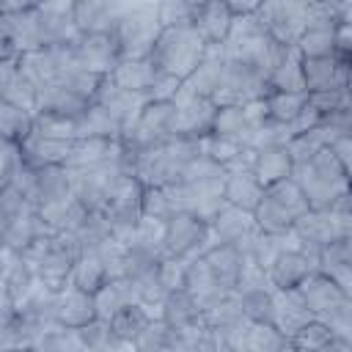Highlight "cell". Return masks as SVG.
I'll list each match as a JSON object with an SVG mask.
<instances>
[{
	"label": "cell",
	"mask_w": 352,
	"mask_h": 352,
	"mask_svg": "<svg viewBox=\"0 0 352 352\" xmlns=\"http://www.w3.org/2000/svg\"><path fill=\"white\" fill-rule=\"evenodd\" d=\"M338 25H352V3H338Z\"/></svg>",
	"instance_id": "obj_46"
},
{
	"label": "cell",
	"mask_w": 352,
	"mask_h": 352,
	"mask_svg": "<svg viewBox=\"0 0 352 352\" xmlns=\"http://www.w3.org/2000/svg\"><path fill=\"white\" fill-rule=\"evenodd\" d=\"M311 272H319L314 261L300 250H280L270 267V280L275 289H297Z\"/></svg>",
	"instance_id": "obj_13"
},
{
	"label": "cell",
	"mask_w": 352,
	"mask_h": 352,
	"mask_svg": "<svg viewBox=\"0 0 352 352\" xmlns=\"http://www.w3.org/2000/svg\"><path fill=\"white\" fill-rule=\"evenodd\" d=\"M176 132L184 138H204L212 132L214 126V116L217 107L212 104V99L195 96L192 91L182 88V94L176 96Z\"/></svg>",
	"instance_id": "obj_6"
},
{
	"label": "cell",
	"mask_w": 352,
	"mask_h": 352,
	"mask_svg": "<svg viewBox=\"0 0 352 352\" xmlns=\"http://www.w3.org/2000/svg\"><path fill=\"white\" fill-rule=\"evenodd\" d=\"M107 280H110V275H107V270H104V264L99 261L96 253L80 256L74 270H72V278H69L72 286H77V289H82L88 294H96Z\"/></svg>",
	"instance_id": "obj_25"
},
{
	"label": "cell",
	"mask_w": 352,
	"mask_h": 352,
	"mask_svg": "<svg viewBox=\"0 0 352 352\" xmlns=\"http://www.w3.org/2000/svg\"><path fill=\"white\" fill-rule=\"evenodd\" d=\"M162 322H168L173 330H187V327L204 324L198 300L187 289H173L162 302Z\"/></svg>",
	"instance_id": "obj_20"
},
{
	"label": "cell",
	"mask_w": 352,
	"mask_h": 352,
	"mask_svg": "<svg viewBox=\"0 0 352 352\" xmlns=\"http://www.w3.org/2000/svg\"><path fill=\"white\" fill-rule=\"evenodd\" d=\"M173 341H176V330L162 319H151L146 330L135 338V346L138 352H165L173 346Z\"/></svg>",
	"instance_id": "obj_32"
},
{
	"label": "cell",
	"mask_w": 352,
	"mask_h": 352,
	"mask_svg": "<svg viewBox=\"0 0 352 352\" xmlns=\"http://www.w3.org/2000/svg\"><path fill=\"white\" fill-rule=\"evenodd\" d=\"M275 289H258V292H248L242 294V314L248 322L256 324H272L275 319V300H272Z\"/></svg>",
	"instance_id": "obj_31"
},
{
	"label": "cell",
	"mask_w": 352,
	"mask_h": 352,
	"mask_svg": "<svg viewBox=\"0 0 352 352\" xmlns=\"http://www.w3.org/2000/svg\"><path fill=\"white\" fill-rule=\"evenodd\" d=\"M231 11L228 3H195L192 28L204 36L206 44H223L231 33Z\"/></svg>",
	"instance_id": "obj_14"
},
{
	"label": "cell",
	"mask_w": 352,
	"mask_h": 352,
	"mask_svg": "<svg viewBox=\"0 0 352 352\" xmlns=\"http://www.w3.org/2000/svg\"><path fill=\"white\" fill-rule=\"evenodd\" d=\"M248 126H250V121H248V116H245V107H242V104H234V107H220V110H217L212 132H214V135H223V138H234V140L242 143Z\"/></svg>",
	"instance_id": "obj_36"
},
{
	"label": "cell",
	"mask_w": 352,
	"mask_h": 352,
	"mask_svg": "<svg viewBox=\"0 0 352 352\" xmlns=\"http://www.w3.org/2000/svg\"><path fill=\"white\" fill-rule=\"evenodd\" d=\"M36 118L33 113L28 110H19V107H11V104H3L0 107V129H3V140H11V143H25L36 126Z\"/></svg>",
	"instance_id": "obj_26"
},
{
	"label": "cell",
	"mask_w": 352,
	"mask_h": 352,
	"mask_svg": "<svg viewBox=\"0 0 352 352\" xmlns=\"http://www.w3.org/2000/svg\"><path fill=\"white\" fill-rule=\"evenodd\" d=\"M206 264H209V272L212 278L217 280V286L223 292H234L236 283H239V272H242V253L234 248V245H214L206 256Z\"/></svg>",
	"instance_id": "obj_18"
},
{
	"label": "cell",
	"mask_w": 352,
	"mask_h": 352,
	"mask_svg": "<svg viewBox=\"0 0 352 352\" xmlns=\"http://www.w3.org/2000/svg\"><path fill=\"white\" fill-rule=\"evenodd\" d=\"M72 47H74L77 63L102 77H110L113 69L124 60L116 33H82Z\"/></svg>",
	"instance_id": "obj_5"
},
{
	"label": "cell",
	"mask_w": 352,
	"mask_h": 352,
	"mask_svg": "<svg viewBox=\"0 0 352 352\" xmlns=\"http://www.w3.org/2000/svg\"><path fill=\"white\" fill-rule=\"evenodd\" d=\"M157 272H160V280L165 283V289H168V292H173V289H184V278H187V258L165 256V258L157 264Z\"/></svg>",
	"instance_id": "obj_43"
},
{
	"label": "cell",
	"mask_w": 352,
	"mask_h": 352,
	"mask_svg": "<svg viewBox=\"0 0 352 352\" xmlns=\"http://www.w3.org/2000/svg\"><path fill=\"white\" fill-rule=\"evenodd\" d=\"M272 300H275V319H272V324L286 338H294L305 324H311L316 319L311 314V308L305 305V300L300 297L297 289H275Z\"/></svg>",
	"instance_id": "obj_7"
},
{
	"label": "cell",
	"mask_w": 352,
	"mask_h": 352,
	"mask_svg": "<svg viewBox=\"0 0 352 352\" xmlns=\"http://www.w3.org/2000/svg\"><path fill=\"white\" fill-rule=\"evenodd\" d=\"M267 187L253 176V173H228L226 179V204L239 206L245 212H256L258 204L264 201Z\"/></svg>",
	"instance_id": "obj_22"
},
{
	"label": "cell",
	"mask_w": 352,
	"mask_h": 352,
	"mask_svg": "<svg viewBox=\"0 0 352 352\" xmlns=\"http://www.w3.org/2000/svg\"><path fill=\"white\" fill-rule=\"evenodd\" d=\"M96 316L110 322L121 308H129V305H138V289H135V280L132 278H116V280H107L96 294Z\"/></svg>",
	"instance_id": "obj_17"
},
{
	"label": "cell",
	"mask_w": 352,
	"mask_h": 352,
	"mask_svg": "<svg viewBox=\"0 0 352 352\" xmlns=\"http://www.w3.org/2000/svg\"><path fill=\"white\" fill-rule=\"evenodd\" d=\"M151 322L148 311L143 305H129V308H121L113 319H110V330L118 341H132L146 330V324Z\"/></svg>",
	"instance_id": "obj_28"
},
{
	"label": "cell",
	"mask_w": 352,
	"mask_h": 352,
	"mask_svg": "<svg viewBox=\"0 0 352 352\" xmlns=\"http://www.w3.org/2000/svg\"><path fill=\"white\" fill-rule=\"evenodd\" d=\"M154 77H157V66H154L151 58L121 60V63L113 69V74H110V80H113L118 88H124V91H135V94H148Z\"/></svg>",
	"instance_id": "obj_23"
},
{
	"label": "cell",
	"mask_w": 352,
	"mask_h": 352,
	"mask_svg": "<svg viewBox=\"0 0 352 352\" xmlns=\"http://www.w3.org/2000/svg\"><path fill=\"white\" fill-rule=\"evenodd\" d=\"M270 88H272V94H308L305 74H302V55L297 47H289L283 60L272 69Z\"/></svg>",
	"instance_id": "obj_21"
},
{
	"label": "cell",
	"mask_w": 352,
	"mask_h": 352,
	"mask_svg": "<svg viewBox=\"0 0 352 352\" xmlns=\"http://www.w3.org/2000/svg\"><path fill=\"white\" fill-rule=\"evenodd\" d=\"M182 88H184V80L182 77L157 72V77H154V82L148 88V102H176V96L182 94Z\"/></svg>",
	"instance_id": "obj_42"
},
{
	"label": "cell",
	"mask_w": 352,
	"mask_h": 352,
	"mask_svg": "<svg viewBox=\"0 0 352 352\" xmlns=\"http://www.w3.org/2000/svg\"><path fill=\"white\" fill-rule=\"evenodd\" d=\"M330 148H333L336 160L341 162V168H344L346 179L352 182V138H341V140H336Z\"/></svg>",
	"instance_id": "obj_45"
},
{
	"label": "cell",
	"mask_w": 352,
	"mask_h": 352,
	"mask_svg": "<svg viewBox=\"0 0 352 352\" xmlns=\"http://www.w3.org/2000/svg\"><path fill=\"white\" fill-rule=\"evenodd\" d=\"M333 341H336L333 330H330L324 322L314 319V322L305 324L294 338H289V346H294L297 352H322V349L330 346Z\"/></svg>",
	"instance_id": "obj_34"
},
{
	"label": "cell",
	"mask_w": 352,
	"mask_h": 352,
	"mask_svg": "<svg viewBox=\"0 0 352 352\" xmlns=\"http://www.w3.org/2000/svg\"><path fill=\"white\" fill-rule=\"evenodd\" d=\"M209 228L214 231V236H217L220 245H236L239 239H245V236H248L253 228H258V226H256L253 212H245V209H239V206L226 204V206L217 212V217L209 223Z\"/></svg>",
	"instance_id": "obj_16"
},
{
	"label": "cell",
	"mask_w": 352,
	"mask_h": 352,
	"mask_svg": "<svg viewBox=\"0 0 352 352\" xmlns=\"http://www.w3.org/2000/svg\"><path fill=\"white\" fill-rule=\"evenodd\" d=\"M302 58H324L336 52V30L330 28H308L297 41Z\"/></svg>",
	"instance_id": "obj_35"
},
{
	"label": "cell",
	"mask_w": 352,
	"mask_h": 352,
	"mask_svg": "<svg viewBox=\"0 0 352 352\" xmlns=\"http://www.w3.org/2000/svg\"><path fill=\"white\" fill-rule=\"evenodd\" d=\"M294 170V160L289 154L286 146H267L256 154V165H253V176L264 184V187H272L283 179H289Z\"/></svg>",
	"instance_id": "obj_19"
},
{
	"label": "cell",
	"mask_w": 352,
	"mask_h": 352,
	"mask_svg": "<svg viewBox=\"0 0 352 352\" xmlns=\"http://www.w3.org/2000/svg\"><path fill=\"white\" fill-rule=\"evenodd\" d=\"M55 314H58V322L63 327H72V330H80L85 324H91L96 316V300L94 294L66 283L60 292H58V300H55Z\"/></svg>",
	"instance_id": "obj_9"
},
{
	"label": "cell",
	"mask_w": 352,
	"mask_h": 352,
	"mask_svg": "<svg viewBox=\"0 0 352 352\" xmlns=\"http://www.w3.org/2000/svg\"><path fill=\"white\" fill-rule=\"evenodd\" d=\"M349 63H344L336 52L324 58H302V74H305V88L308 94L330 91V88H344L349 77Z\"/></svg>",
	"instance_id": "obj_8"
},
{
	"label": "cell",
	"mask_w": 352,
	"mask_h": 352,
	"mask_svg": "<svg viewBox=\"0 0 352 352\" xmlns=\"http://www.w3.org/2000/svg\"><path fill=\"white\" fill-rule=\"evenodd\" d=\"M113 33L118 38L124 60L151 58L157 38L162 33L160 3H121V16Z\"/></svg>",
	"instance_id": "obj_2"
},
{
	"label": "cell",
	"mask_w": 352,
	"mask_h": 352,
	"mask_svg": "<svg viewBox=\"0 0 352 352\" xmlns=\"http://www.w3.org/2000/svg\"><path fill=\"white\" fill-rule=\"evenodd\" d=\"M140 217H154V220H170L173 217V206L168 201L165 187H146L143 201H140Z\"/></svg>",
	"instance_id": "obj_38"
},
{
	"label": "cell",
	"mask_w": 352,
	"mask_h": 352,
	"mask_svg": "<svg viewBox=\"0 0 352 352\" xmlns=\"http://www.w3.org/2000/svg\"><path fill=\"white\" fill-rule=\"evenodd\" d=\"M253 217H256V226H258L264 234H272V236H278V234L294 228V217H292L280 204H275L267 192H264V201L258 204V209L253 212Z\"/></svg>",
	"instance_id": "obj_29"
},
{
	"label": "cell",
	"mask_w": 352,
	"mask_h": 352,
	"mask_svg": "<svg viewBox=\"0 0 352 352\" xmlns=\"http://www.w3.org/2000/svg\"><path fill=\"white\" fill-rule=\"evenodd\" d=\"M305 104H308V94H270L267 96L270 118L278 124H292Z\"/></svg>",
	"instance_id": "obj_37"
},
{
	"label": "cell",
	"mask_w": 352,
	"mask_h": 352,
	"mask_svg": "<svg viewBox=\"0 0 352 352\" xmlns=\"http://www.w3.org/2000/svg\"><path fill=\"white\" fill-rule=\"evenodd\" d=\"M267 195L275 201V204H280L294 220L297 217H302L305 212H311V206H308V198H305V192L300 190V184L289 176V179H283V182H278V184H272V187H267Z\"/></svg>",
	"instance_id": "obj_30"
},
{
	"label": "cell",
	"mask_w": 352,
	"mask_h": 352,
	"mask_svg": "<svg viewBox=\"0 0 352 352\" xmlns=\"http://www.w3.org/2000/svg\"><path fill=\"white\" fill-rule=\"evenodd\" d=\"M204 55H206L204 36L192 25H179V28H162L157 47L151 52V60L157 72L187 80L201 66Z\"/></svg>",
	"instance_id": "obj_3"
},
{
	"label": "cell",
	"mask_w": 352,
	"mask_h": 352,
	"mask_svg": "<svg viewBox=\"0 0 352 352\" xmlns=\"http://www.w3.org/2000/svg\"><path fill=\"white\" fill-rule=\"evenodd\" d=\"M336 55L346 63H352V25L336 28Z\"/></svg>",
	"instance_id": "obj_44"
},
{
	"label": "cell",
	"mask_w": 352,
	"mask_h": 352,
	"mask_svg": "<svg viewBox=\"0 0 352 352\" xmlns=\"http://www.w3.org/2000/svg\"><path fill=\"white\" fill-rule=\"evenodd\" d=\"M72 195V176L63 165H44L36 168V184H33V206H47L55 201H63Z\"/></svg>",
	"instance_id": "obj_15"
},
{
	"label": "cell",
	"mask_w": 352,
	"mask_h": 352,
	"mask_svg": "<svg viewBox=\"0 0 352 352\" xmlns=\"http://www.w3.org/2000/svg\"><path fill=\"white\" fill-rule=\"evenodd\" d=\"M346 96H349V102H352V69H349V77H346Z\"/></svg>",
	"instance_id": "obj_47"
},
{
	"label": "cell",
	"mask_w": 352,
	"mask_h": 352,
	"mask_svg": "<svg viewBox=\"0 0 352 352\" xmlns=\"http://www.w3.org/2000/svg\"><path fill=\"white\" fill-rule=\"evenodd\" d=\"M258 19L278 44L297 47L308 30V3H261Z\"/></svg>",
	"instance_id": "obj_4"
},
{
	"label": "cell",
	"mask_w": 352,
	"mask_h": 352,
	"mask_svg": "<svg viewBox=\"0 0 352 352\" xmlns=\"http://www.w3.org/2000/svg\"><path fill=\"white\" fill-rule=\"evenodd\" d=\"M286 346H289V338L275 324L248 322V330H245V352H283Z\"/></svg>",
	"instance_id": "obj_27"
},
{
	"label": "cell",
	"mask_w": 352,
	"mask_h": 352,
	"mask_svg": "<svg viewBox=\"0 0 352 352\" xmlns=\"http://www.w3.org/2000/svg\"><path fill=\"white\" fill-rule=\"evenodd\" d=\"M327 146H330L327 132H324L322 126H316V129H311V132H302V135L292 138L286 148H289V154H292L294 165H300V162L314 160V157H316L322 148H327Z\"/></svg>",
	"instance_id": "obj_33"
},
{
	"label": "cell",
	"mask_w": 352,
	"mask_h": 352,
	"mask_svg": "<svg viewBox=\"0 0 352 352\" xmlns=\"http://www.w3.org/2000/svg\"><path fill=\"white\" fill-rule=\"evenodd\" d=\"M80 336H82L85 349H91V352H104L116 341V336L110 330V322H104V319H94L91 324L80 327Z\"/></svg>",
	"instance_id": "obj_41"
},
{
	"label": "cell",
	"mask_w": 352,
	"mask_h": 352,
	"mask_svg": "<svg viewBox=\"0 0 352 352\" xmlns=\"http://www.w3.org/2000/svg\"><path fill=\"white\" fill-rule=\"evenodd\" d=\"M19 72L36 85V88H44V85H50V82H55L58 80V60H55V55H52V50L47 47V50H36V52H28V55H22V60H19Z\"/></svg>",
	"instance_id": "obj_24"
},
{
	"label": "cell",
	"mask_w": 352,
	"mask_h": 352,
	"mask_svg": "<svg viewBox=\"0 0 352 352\" xmlns=\"http://www.w3.org/2000/svg\"><path fill=\"white\" fill-rule=\"evenodd\" d=\"M308 104L319 116H330V113H338V110H349L352 107V102L346 96V88H330V91L308 94Z\"/></svg>",
	"instance_id": "obj_39"
},
{
	"label": "cell",
	"mask_w": 352,
	"mask_h": 352,
	"mask_svg": "<svg viewBox=\"0 0 352 352\" xmlns=\"http://www.w3.org/2000/svg\"><path fill=\"white\" fill-rule=\"evenodd\" d=\"M297 292H300V297L305 300V305L311 308V314L316 316V319H322L324 314H330L336 305H341L346 297H344V292L338 289V283L330 278V275H324V272H311L300 286H297Z\"/></svg>",
	"instance_id": "obj_11"
},
{
	"label": "cell",
	"mask_w": 352,
	"mask_h": 352,
	"mask_svg": "<svg viewBox=\"0 0 352 352\" xmlns=\"http://www.w3.org/2000/svg\"><path fill=\"white\" fill-rule=\"evenodd\" d=\"M165 352H170V349H165Z\"/></svg>",
	"instance_id": "obj_48"
},
{
	"label": "cell",
	"mask_w": 352,
	"mask_h": 352,
	"mask_svg": "<svg viewBox=\"0 0 352 352\" xmlns=\"http://www.w3.org/2000/svg\"><path fill=\"white\" fill-rule=\"evenodd\" d=\"M121 16V3L85 0L74 3V22L80 33H113Z\"/></svg>",
	"instance_id": "obj_12"
},
{
	"label": "cell",
	"mask_w": 352,
	"mask_h": 352,
	"mask_svg": "<svg viewBox=\"0 0 352 352\" xmlns=\"http://www.w3.org/2000/svg\"><path fill=\"white\" fill-rule=\"evenodd\" d=\"M294 231H297V236L302 242L316 245V248H327V245L344 239V228H341L336 212H330V209H324V212H316V209L305 212L302 217L294 220Z\"/></svg>",
	"instance_id": "obj_10"
},
{
	"label": "cell",
	"mask_w": 352,
	"mask_h": 352,
	"mask_svg": "<svg viewBox=\"0 0 352 352\" xmlns=\"http://www.w3.org/2000/svg\"><path fill=\"white\" fill-rule=\"evenodd\" d=\"M292 179L300 184V190L308 198V206L316 209V212L333 209L352 190V182L346 179V173H344V168L336 160L330 146L322 148L314 160L294 165Z\"/></svg>",
	"instance_id": "obj_1"
},
{
	"label": "cell",
	"mask_w": 352,
	"mask_h": 352,
	"mask_svg": "<svg viewBox=\"0 0 352 352\" xmlns=\"http://www.w3.org/2000/svg\"><path fill=\"white\" fill-rule=\"evenodd\" d=\"M192 16H195V3H182V0L160 3V25L162 28L192 25Z\"/></svg>",
	"instance_id": "obj_40"
}]
</instances>
